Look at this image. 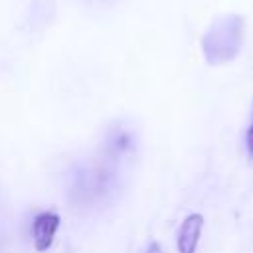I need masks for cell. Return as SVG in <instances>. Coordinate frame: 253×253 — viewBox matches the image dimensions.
Returning <instances> with one entry per match:
<instances>
[{
	"mask_svg": "<svg viewBox=\"0 0 253 253\" xmlns=\"http://www.w3.org/2000/svg\"><path fill=\"white\" fill-rule=\"evenodd\" d=\"M59 215L53 211H42L32 221V235H34V247L36 251H47L53 243V237L59 227Z\"/></svg>",
	"mask_w": 253,
	"mask_h": 253,
	"instance_id": "obj_1",
	"label": "cell"
},
{
	"mask_svg": "<svg viewBox=\"0 0 253 253\" xmlns=\"http://www.w3.org/2000/svg\"><path fill=\"white\" fill-rule=\"evenodd\" d=\"M202 229H204V215L190 213L178 229V237H176L178 253H196L202 237Z\"/></svg>",
	"mask_w": 253,
	"mask_h": 253,
	"instance_id": "obj_2",
	"label": "cell"
},
{
	"mask_svg": "<svg viewBox=\"0 0 253 253\" xmlns=\"http://www.w3.org/2000/svg\"><path fill=\"white\" fill-rule=\"evenodd\" d=\"M247 148H249V152L253 154V121H251V126L247 128Z\"/></svg>",
	"mask_w": 253,
	"mask_h": 253,
	"instance_id": "obj_3",
	"label": "cell"
},
{
	"mask_svg": "<svg viewBox=\"0 0 253 253\" xmlns=\"http://www.w3.org/2000/svg\"><path fill=\"white\" fill-rule=\"evenodd\" d=\"M146 253H162V249H160V245H158V243H150V245H148V249H146Z\"/></svg>",
	"mask_w": 253,
	"mask_h": 253,
	"instance_id": "obj_4",
	"label": "cell"
}]
</instances>
